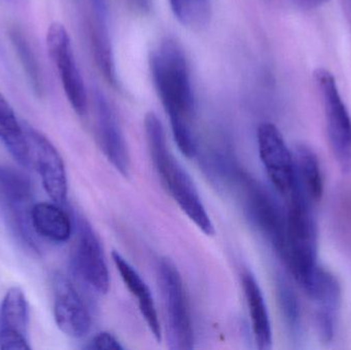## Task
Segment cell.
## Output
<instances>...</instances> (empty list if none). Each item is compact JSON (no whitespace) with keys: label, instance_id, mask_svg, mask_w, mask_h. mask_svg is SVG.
Returning <instances> with one entry per match:
<instances>
[{"label":"cell","instance_id":"1","mask_svg":"<svg viewBox=\"0 0 351 350\" xmlns=\"http://www.w3.org/2000/svg\"><path fill=\"white\" fill-rule=\"evenodd\" d=\"M149 65L156 92L170 117L178 148L186 158H193L197 150L191 127L195 101L185 53L174 39H165L152 51Z\"/></svg>","mask_w":351,"mask_h":350},{"label":"cell","instance_id":"2","mask_svg":"<svg viewBox=\"0 0 351 350\" xmlns=\"http://www.w3.org/2000/svg\"><path fill=\"white\" fill-rule=\"evenodd\" d=\"M144 127L154 166L165 186L180 209L197 228L206 236H213L215 227L212 220L191 177L171 152L162 121L156 113L150 111L145 115Z\"/></svg>","mask_w":351,"mask_h":350},{"label":"cell","instance_id":"3","mask_svg":"<svg viewBox=\"0 0 351 350\" xmlns=\"http://www.w3.org/2000/svg\"><path fill=\"white\" fill-rule=\"evenodd\" d=\"M289 199L287 248L282 260L301 288L311 279L317 264L319 232L313 203L295 183Z\"/></svg>","mask_w":351,"mask_h":350},{"label":"cell","instance_id":"4","mask_svg":"<svg viewBox=\"0 0 351 350\" xmlns=\"http://www.w3.org/2000/svg\"><path fill=\"white\" fill-rule=\"evenodd\" d=\"M158 283L166 312L169 347L176 350L193 349L195 342L193 323L183 279L170 259L164 258L160 261Z\"/></svg>","mask_w":351,"mask_h":350},{"label":"cell","instance_id":"5","mask_svg":"<svg viewBox=\"0 0 351 350\" xmlns=\"http://www.w3.org/2000/svg\"><path fill=\"white\" fill-rule=\"evenodd\" d=\"M315 82L323 103L328 138L342 172L351 170V118L331 72L319 68Z\"/></svg>","mask_w":351,"mask_h":350},{"label":"cell","instance_id":"6","mask_svg":"<svg viewBox=\"0 0 351 350\" xmlns=\"http://www.w3.org/2000/svg\"><path fill=\"white\" fill-rule=\"evenodd\" d=\"M241 182L245 193V212L250 220L282 259L288 236L287 214L259 181L245 175L241 177Z\"/></svg>","mask_w":351,"mask_h":350},{"label":"cell","instance_id":"7","mask_svg":"<svg viewBox=\"0 0 351 350\" xmlns=\"http://www.w3.org/2000/svg\"><path fill=\"white\" fill-rule=\"evenodd\" d=\"M47 47L49 58L57 68L68 102L76 114L84 116L88 111L86 88L76 64L71 39L61 23H53L47 29Z\"/></svg>","mask_w":351,"mask_h":350},{"label":"cell","instance_id":"8","mask_svg":"<svg viewBox=\"0 0 351 350\" xmlns=\"http://www.w3.org/2000/svg\"><path fill=\"white\" fill-rule=\"evenodd\" d=\"M72 263L74 271L88 287L99 294L109 291L110 275L102 245L92 226L84 218H78Z\"/></svg>","mask_w":351,"mask_h":350},{"label":"cell","instance_id":"9","mask_svg":"<svg viewBox=\"0 0 351 350\" xmlns=\"http://www.w3.org/2000/svg\"><path fill=\"white\" fill-rule=\"evenodd\" d=\"M260 160L278 192L288 197L295 185L294 155L274 123H264L257 133Z\"/></svg>","mask_w":351,"mask_h":350},{"label":"cell","instance_id":"10","mask_svg":"<svg viewBox=\"0 0 351 350\" xmlns=\"http://www.w3.org/2000/svg\"><path fill=\"white\" fill-rule=\"evenodd\" d=\"M53 316L59 330L71 338L80 339L90 333L92 318L86 302L73 284L62 273L53 277Z\"/></svg>","mask_w":351,"mask_h":350},{"label":"cell","instance_id":"11","mask_svg":"<svg viewBox=\"0 0 351 350\" xmlns=\"http://www.w3.org/2000/svg\"><path fill=\"white\" fill-rule=\"evenodd\" d=\"M24 129L45 192L53 203L64 205L67 201L68 180L61 154L43 133L28 125H24Z\"/></svg>","mask_w":351,"mask_h":350},{"label":"cell","instance_id":"12","mask_svg":"<svg viewBox=\"0 0 351 350\" xmlns=\"http://www.w3.org/2000/svg\"><path fill=\"white\" fill-rule=\"evenodd\" d=\"M30 312L26 296L21 288L8 289L0 305V349L30 350Z\"/></svg>","mask_w":351,"mask_h":350},{"label":"cell","instance_id":"13","mask_svg":"<svg viewBox=\"0 0 351 350\" xmlns=\"http://www.w3.org/2000/svg\"><path fill=\"white\" fill-rule=\"evenodd\" d=\"M97 138L107 160L123 176L130 171V156L123 131L119 127L114 111L102 92H95Z\"/></svg>","mask_w":351,"mask_h":350},{"label":"cell","instance_id":"14","mask_svg":"<svg viewBox=\"0 0 351 350\" xmlns=\"http://www.w3.org/2000/svg\"><path fill=\"white\" fill-rule=\"evenodd\" d=\"M112 260L125 287L137 299L140 312L145 320L150 332L152 333L154 338L160 342L162 336V327H160L156 302L149 287L138 271L117 251H113Z\"/></svg>","mask_w":351,"mask_h":350},{"label":"cell","instance_id":"15","mask_svg":"<svg viewBox=\"0 0 351 350\" xmlns=\"http://www.w3.org/2000/svg\"><path fill=\"white\" fill-rule=\"evenodd\" d=\"M241 284L249 308L254 340L258 349L268 350L272 347V329L267 306L261 288L253 273L245 271L241 275Z\"/></svg>","mask_w":351,"mask_h":350},{"label":"cell","instance_id":"16","mask_svg":"<svg viewBox=\"0 0 351 350\" xmlns=\"http://www.w3.org/2000/svg\"><path fill=\"white\" fill-rule=\"evenodd\" d=\"M30 219L33 230L45 240L61 244L71 238V218L57 203H36L31 208Z\"/></svg>","mask_w":351,"mask_h":350},{"label":"cell","instance_id":"17","mask_svg":"<svg viewBox=\"0 0 351 350\" xmlns=\"http://www.w3.org/2000/svg\"><path fill=\"white\" fill-rule=\"evenodd\" d=\"M0 141L16 162L24 168L31 164V148L24 125L19 123L14 109L0 94Z\"/></svg>","mask_w":351,"mask_h":350},{"label":"cell","instance_id":"18","mask_svg":"<svg viewBox=\"0 0 351 350\" xmlns=\"http://www.w3.org/2000/svg\"><path fill=\"white\" fill-rule=\"evenodd\" d=\"M295 182L313 203H319L324 195V179L317 153L308 146L298 145L294 153Z\"/></svg>","mask_w":351,"mask_h":350},{"label":"cell","instance_id":"19","mask_svg":"<svg viewBox=\"0 0 351 350\" xmlns=\"http://www.w3.org/2000/svg\"><path fill=\"white\" fill-rule=\"evenodd\" d=\"M32 197L28 177L12 166L0 164V203L8 214L27 213Z\"/></svg>","mask_w":351,"mask_h":350},{"label":"cell","instance_id":"20","mask_svg":"<svg viewBox=\"0 0 351 350\" xmlns=\"http://www.w3.org/2000/svg\"><path fill=\"white\" fill-rule=\"evenodd\" d=\"M92 45L96 58L98 67L104 75L105 79L115 88H119V75H117V64H115L114 53H113L112 45L109 37L107 21L99 20L95 18L93 23Z\"/></svg>","mask_w":351,"mask_h":350},{"label":"cell","instance_id":"21","mask_svg":"<svg viewBox=\"0 0 351 350\" xmlns=\"http://www.w3.org/2000/svg\"><path fill=\"white\" fill-rule=\"evenodd\" d=\"M10 38L33 92L37 96H41L43 92V82L40 68L26 36L23 35L22 31L19 30L18 28H12L10 31Z\"/></svg>","mask_w":351,"mask_h":350},{"label":"cell","instance_id":"22","mask_svg":"<svg viewBox=\"0 0 351 350\" xmlns=\"http://www.w3.org/2000/svg\"><path fill=\"white\" fill-rule=\"evenodd\" d=\"M171 8L178 21L185 26H204L210 18L208 0H171Z\"/></svg>","mask_w":351,"mask_h":350},{"label":"cell","instance_id":"23","mask_svg":"<svg viewBox=\"0 0 351 350\" xmlns=\"http://www.w3.org/2000/svg\"><path fill=\"white\" fill-rule=\"evenodd\" d=\"M278 297L280 310L289 331L293 335H298L301 329L300 308L294 291L286 282H278Z\"/></svg>","mask_w":351,"mask_h":350},{"label":"cell","instance_id":"24","mask_svg":"<svg viewBox=\"0 0 351 350\" xmlns=\"http://www.w3.org/2000/svg\"><path fill=\"white\" fill-rule=\"evenodd\" d=\"M336 314L331 310L317 308L315 312V327L324 343L331 342L335 335Z\"/></svg>","mask_w":351,"mask_h":350},{"label":"cell","instance_id":"25","mask_svg":"<svg viewBox=\"0 0 351 350\" xmlns=\"http://www.w3.org/2000/svg\"><path fill=\"white\" fill-rule=\"evenodd\" d=\"M86 349L93 350H123V347L114 335L109 332H101L92 339Z\"/></svg>","mask_w":351,"mask_h":350},{"label":"cell","instance_id":"26","mask_svg":"<svg viewBox=\"0 0 351 350\" xmlns=\"http://www.w3.org/2000/svg\"><path fill=\"white\" fill-rule=\"evenodd\" d=\"M128 3L141 14H148L154 6V0H127Z\"/></svg>","mask_w":351,"mask_h":350},{"label":"cell","instance_id":"27","mask_svg":"<svg viewBox=\"0 0 351 350\" xmlns=\"http://www.w3.org/2000/svg\"><path fill=\"white\" fill-rule=\"evenodd\" d=\"M299 5L302 8H307V10H311V8H317L319 6L323 5V4L327 3L330 0H295Z\"/></svg>","mask_w":351,"mask_h":350}]
</instances>
